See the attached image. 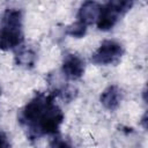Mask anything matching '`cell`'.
Segmentation results:
<instances>
[{
    "label": "cell",
    "mask_w": 148,
    "mask_h": 148,
    "mask_svg": "<svg viewBox=\"0 0 148 148\" xmlns=\"http://www.w3.org/2000/svg\"><path fill=\"white\" fill-rule=\"evenodd\" d=\"M101 7L102 6L96 1L83 2L79 9V13H77V21L83 23L84 25L91 24L94 21L97 20Z\"/></svg>",
    "instance_id": "obj_6"
},
{
    "label": "cell",
    "mask_w": 148,
    "mask_h": 148,
    "mask_svg": "<svg viewBox=\"0 0 148 148\" xmlns=\"http://www.w3.org/2000/svg\"><path fill=\"white\" fill-rule=\"evenodd\" d=\"M22 42V13L15 8L6 9L0 21V50L14 49Z\"/></svg>",
    "instance_id": "obj_2"
},
{
    "label": "cell",
    "mask_w": 148,
    "mask_h": 148,
    "mask_svg": "<svg viewBox=\"0 0 148 148\" xmlns=\"http://www.w3.org/2000/svg\"><path fill=\"white\" fill-rule=\"evenodd\" d=\"M133 6V1L128 0H116L109 1L101 7L98 17L96 20L97 28L102 31H108L114 27L119 15L128 12Z\"/></svg>",
    "instance_id": "obj_3"
},
{
    "label": "cell",
    "mask_w": 148,
    "mask_h": 148,
    "mask_svg": "<svg viewBox=\"0 0 148 148\" xmlns=\"http://www.w3.org/2000/svg\"><path fill=\"white\" fill-rule=\"evenodd\" d=\"M35 58H36V56L30 49H22L15 56V61L20 66L32 67L35 64Z\"/></svg>",
    "instance_id": "obj_8"
},
{
    "label": "cell",
    "mask_w": 148,
    "mask_h": 148,
    "mask_svg": "<svg viewBox=\"0 0 148 148\" xmlns=\"http://www.w3.org/2000/svg\"><path fill=\"white\" fill-rule=\"evenodd\" d=\"M120 101H121V90L114 84L109 86L106 89H104V91L101 95V103L104 105L105 109L111 111L119 106Z\"/></svg>",
    "instance_id": "obj_7"
},
{
    "label": "cell",
    "mask_w": 148,
    "mask_h": 148,
    "mask_svg": "<svg viewBox=\"0 0 148 148\" xmlns=\"http://www.w3.org/2000/svg\"><path fill=\"white\" fill-rule=\"evenodd\" d=\"M84 61L76 54L67 53L62 61V73L69 80L80 79L84 72Z\"/></svg>",
    "instance_id": "obj_5"
},
{
    "label": "cell",
    "mask_w": 148,
    "mask_h": 148,
    "mask_svg": "<svg viewBox=\"0 0 148 148\" xmlns=\"http://www.w3.org/2000/svg\"><path fill=\"white\" fill-rule=\"evenodd\" d=\"M56 95L57 92H37L21 111L20 123L25 126L31 140L58 133L64 120V113L54 102Z\"/></svg>",
    "instance_id": "obj_1"
},
{
    "label": "cell",
    "mask_w": 148,
    "mask_h": 148,
    "mask_svg": "<svg viewBox=\"0 0 148 148\" xmlns=\"http://www.w3.org/2000/svg\"><path fill=\"white\" fill-rule=\"evenodd\" d=\"M124 53L123 45L116 40H104L99 47L94 52L91 61L96 65H112L117 64Z\"/></svg>",
    "instance_id": "obj_4"
},
{
    "label": "cell",
    "mask_w": 148,
    "mask_h": 148,
    "mask_svg": "<svg viewBox=\"0 0 148 148\" xmlns=\"http://www.w3.org/2000/svg\"><path fill=\"white\" fill-rule=\"evenodd\" d=\"M50 148H72V143L68 139L62 136H56L50 142Z\"/></svg>",
    "instance_id": "obj_10"
},
{
    "label": "cell",
    "mask_w": 148,
    "mask_h": 148,
    "mask_svg": "<svg viewBox=\"0 0 148 148\" xmlns=\"http://www.w3.org/2000/svg\"><path fill=\"white\" fill-rule=\"evenodd\" d=\"M86 31H87V25L76 21V22H74L67 27L66 34L72 36V37H75V38H81L86 35Z\"/></svg>",
    "instance_id": "obj_9"
},
{
    "label": "cell",
    "mask_w": 148,
    "mask_h": 148,
    "mask_svg": "<svg viewBox=\"0 0 148 148\" xmlns=\"http://www.w3.org/2000/svg\"><path fill=\"white\" fill-rule=\"evenodd\" d=\"M0 148H10L8 138L3 132H0Z\"/></svg>",
    "instance_id": "obj_11"
}]
</instances>
